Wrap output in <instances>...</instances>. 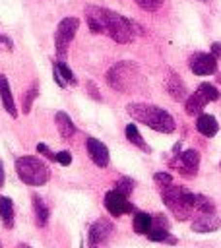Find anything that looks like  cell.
<instances>
[{
  "instance_id": "obj_30",
  "label": "cell",
  "mask_w": 221,
  "mask_h": 248,
  "mask_svg": "<svg viewBox=\"0 0 221 248\" xmlns=\"http://www.w3.org/2000/svg\"><path fill=\"white\" fill-rule=\"evenodd\" d=\"M54 161H58L60 165L68 167V165L72 163V155H70V151H58V153H56V157H54Z\"/></svg>"
},
{
  "instance_id": "obj_6",
  "label": "cell",
  "mask_w": 221,
  "mask_h": 248,
  "mask_svg": "<svg viewBox=\"0 0 221 248\" xmlns=\"http://www.w3.org/2000/svg\"><path fill=\"white\" fill-rule=\"evenodd\" d=\"M78 25H79V19H78V17H64V19L58 23L56 35H54V45H56V52H58V58H60V60H64L66 50H68V45H70L72 39L76 37Z\"/></svg>"
},
{
  "instance_id": "obj_31",
  "label": "cell",
  "mask_w": 221,
  "mask_h": 248,
  "mask_svg": "<svg viewBox=\"0 0 221 248\" xmlns=\"http://www.w3.org/2000/svg\"><path fill=\"white\" fill-rule=\"evenodd\" d=\"M37 151L43 153L47 159H52V161H54V157H56V153H52V151L48 149V145H45V143H39V145H37Z\"/></svg>"
},
{
  "instance_id": "obj_14",
  "label": "cell",
  "mask_w": 221,
  "mask_h": 248,
  "mask_svg": "<svg viewBox=\"0 0 221 248\" xmlns=\"http://www.w3.org/2000/svg\"><path fill=\"white\" fill-rule=\"evenodd\" d=\"M0 99H2V105H4L6 112L16 118V116H17L16 101H14V95H12V91H10V83H8L6 76H2V74H0Z\"/></svg>"
},
{
  "instance_id": "obj_7",
  "label": "cell",
  "mask_w": 221,
  "mask_h": 248,
  "mask_svg": "<svg viewBox=\"0 0 221 248\" xmlns=\"http://www.w3.org/2000/svg\"><path fill=\"white\" fill-rule=\"evenodd\" d=\"M171 167H174L184 176H194L200 167V153L196 149H186L171 161Z\"/></svg>"
},
{
  "instance_id": "obj_5",
  "label": "cell",
  "mask_w": 221,
  "mask_h": 248,
  "mask_svg": "<svg viewBox=\"0 0 221 248\" xmlns=\"http://www.w3.org/2000/svg\"><path fill=\"white\" fill-rule=\"evenodd\" d=\"M142 79L140 70L132 62H116L109 72H107V81L112 89L120 93H130L138 87Z\"/></svg>"
},
{
  "instance_id": "obj_24",
  "label": "cell",
  "mask_w": 221,
  "mask_h": 248,
  "mask_svg": "<svg viewBox=\"0 0 221 248\" xmlns=\"http://www.w3.org/2000/svg\"><path fill=\"white\" fill-rule=\"evenodd\" d=\"M134 186H136V182H134L132 178H128V176H122V178H118V180H116V184H114V190H116V192H120V194H124V196L128 198V196L132 194Z\"/></svg>"
},
{
  "instance_id": "obj_18",
  "label": "cell",
  "mask_w": 221,
  "mask_h": 248,
  "mask_svg": "<svg viewBox=\"0 0 221 248\" xmlns=\"http://www.w3.org/2000/svg\"><path fill=\"white\" fill-rule=\"evenodd\" d=\"M0 219L6 229L14 227V202L8 196H0Z\"/></svg>"
},
{
  "instance_id": "obj_36",
  "label": "cell",
  "mask_w": 221,
  "mask_h": 248,
  "mask_svg": "<svg viewBox=\"0 0 221 248\" xmlns=\"http://www.w3.org/2000/svg\"><path fill=\"white\" fill-rule=\"evenodd\" d=\"M200 2H205V4H207V2H211V0H200Z\"/></svg>"
},
{
  "instance_id": "obj_22",
  "label": "cell",
  "mask_w": 221,
  "mask_h": 248,
  "mask_svg": "<svg viewBox=\"0 0 221 248\" xmlns=\"http://www.w3.org/2000/svg\"><path fill=\"white\" fill-rule=\"evenodd\" d=\"M126 140H128L132 145H136V147H140V149H143V151H149V147H147V143L143 141L142 134L138 132L136 124H128V126H126Z\"/></svg>"
},
{
  "instance_id": "obj_3",
  "label": "cell",
  "mask_w": 221,
  "mask_h": 248,
  "mask_svg": "<svg viewBox=\"0 0 221 248\" xmlns=\"http://www.w3.org/2000/svg\"><path fill=\"white\" fill-rule=\"evenodd\" d=\"M161 198H163V203L171 209V213L178 221H186L196 209V194H192L184 186L169 184L161 188Z\"/></svg>"
},
{
  "instance_id": "obj_16",
  "label": "cell",
  "mask_w": 221,
  "mask_h": 248,
  "mask_svg": "<svg viewBox=\"0 0 221 248\" xmlns=\"http://www.w3.org/2000/svg\"><path fill=\"white\" fill-rule=\"evenodd\" d=\"M54 122H56V130H58V134L62 136V138H72L74 136V132H76V126H74V122H72V118L66 114V112H56V116H54Z\"/></svg>"
},
{
  "instance_id": "obj_32",
  "label": "cell",
  "mask_w": 221,
  "mask_h": 248,
  "mask_svg": "<svg viewBox=\"0 0 221 248\" xmlns=\"http://www.w3.org/2000/svg\"><path fill=\"white\" fill-rule=\"evenodd\" d=\"M211 54H213L217 60L221 58V43H213V45H211Z\"/></svg>"
},
{
  "instance_id": "obj_8",
  "label": "cell",
  "mask_w": 221,
  "mask_h": 248,
  "mask_svg": "<svg viewBox=\"0 0 221 248\" xmlns=\"http://www.w3.org/2000/svg\"><path fill=\"white\" fill-rule=\"evenodd\" d=\"M107 211L112 215V217H120V215H126V213H132L134 211V205L128 202V198L116 190H110L105 194V200H103Z\"/></svg>"
},
{
  "instance_id": "obj_19",
  "label": "cell",
  "mask_w": 221,
  "mask_h": 248,
  "mask_svg": "<svg viewBox=\"0 0 221 248\" xmlns=\"http://www.w3.org/2000/svg\"><path fill=\"white\" fill-rule=\"evenodd\" d=\"M205 103H207V99L200 93V91H196V93H192L188 99H186V103H184V108H186V112L188 114H200L202 112V108L205 107Z\"/></svg>"
},
{
  "instance_id": "obj_34",
  "label": "cell",
  "mask_w": 221,
  "mask_h": 248,
  "mask_svg": "<svg viewBox=\"0 0 221 248\" xmlns=\"http://www.w3.org/2000/svg\"><path fill=\"white\" fill-rule=\"evenodd\" d=\"M4 180H6V172H4V163L0 161V188L4 186Z\"/></svg>"
},
{
  "instance_id": "obj_12",
  "label": "cell",
  "mask_w": 221,
  "mask_h": 248,
  "mask_svg": "<svg viewBox=\"0 0 221 248\" xmlns=\"http://www.w3.org/2000/svg\"><path fill=\"white\" fill-rule=\"evenodd\" d=\"M221 227V219L215 213H200L192 221V231L194 232H213Z\"/></svg>"
},
{
  "instance_id": "obj_28",
  "label": "cell",
  "mask_w": 221,
  "mask_h": 248,
  "mask_svg": "<svg viewBox=\"0 0 221 248\" xmlns=\"http://www.w3.org/2000/svg\"><path fill=\"white\" fill-rule=\"evenodd\" d=\"M142 10H145V12H155V10H159V6L163 4V0H134Z\"/></svg>"
},
{
  "instance_id": "obj_9",
  "label": "cell",
  "mask_w": 221,
  "mask_h": 248,
  "mask_svg": "<svg viewBox=\"0 0 221 248\" xmlns=\"http://www.w3.org/2000/svg\"><path fill=\"white\" fill-rule=\"evenodd\" d=\"M188 66L196 76H209V74H215L217 70V58L207 52H196L190 56Z\"/></svg>"
},
{
  "instance_id": "obj_23",
  "label": "cell",
  "mask_w": 221,
  "mask_h": 248,
  "mask_svg": "<svg viewBox=\"0 0 221 248\" xmlns=\"http://www.w3.org/2000/svg\"><path fill=\"white\" fill-rule=\"evenodd\" d=\"M196 209L200 213H215L213 202L207 196H204V194H196Z\"/></svg>"
},
{
  "instance_id": "obj_4",
  "label": "cell",
  "mask_w": 221,
  "mask_h": 248,
  "mask_svg": "<svg viewBox=\"0 0 221 248\" xmlns=\"http://www.w3.org/2000/svg\"><path fill=\"white\" fill-rule=\"evenodd\" d=\"M16 172L21 178V182L29 186H43L50 178V169L45 165V161L33 157V155H23L16 159Z\"/></svg>"
},
{
  "instance_id": "obj_29",
  "label": "cell",
  "mask_w": 221,
  "mask_h": 248,
  "mask_svg": "<svg viewBox=\"0 0 221 248\" xmlns=\"http://www.w3.org/2000/svg\"><path fill=\"white\" fill-rule=\"evenodd\" d=\"M153 180L157 182L159 188H165V186L173 184V176H171L169 172H155V174H153Z\"/></svg>"
},
{
  "instance_id": "obj_33",
  "label": "cell",
  "mask_w": 221,
  "mask_h": 248,
  "mask_svg": "<svg viewBox=\"0 0 221 248\" xmlns=\"http://www.w3.org/2000/svg\"><path fill=\"white\" fill-rule=\"evenodd\" d=\"M87 91H89V95H93V97H95V99H97V101H101V95H99V93H97V89H95V85H93V83H91V81H89V83H87Z\"/></svg>"
},
{
  "instance_id": "obj_1",
  "label": "cell",
  "mask_w": 221,
  "mask_h": 248,
  "mask_svg": "<svg viewBox=\"0 0 221 248\" xmlns=\"http://www.w3.org/2000/svg\"><path fill=\"white\" fill-rule=\"evenodd\" d=\"M85 19H87V27L91 29V33H107L116 43H130L134 35L138 33L136 31L138 25L132 19H126L124 16L112 10H107V8L87 6Z\"/></svg>"
},
{
  "instance_id": "obj_15",
  "label": "cell",
  "mask_w": 221,
  "mask_h": 248,
  "mask_svg": "<svg viewBox=\"0 0 221 248\" xmlns=\"http://www.w3.org/2000/svg\"><path fill=\"white\" fill-rule=\"evenodd\" d=\"M196 130L205 138H213L217 134V130H219V124H217L215 116H211V114H198Z\"/></svg>"
},
{
  "instance_id": "obj_21",
  "label": "cell",
  "mask_w": 221,
  "mask_h": 248,
  "mask_svg": "<svg viewBox=\"0 0 221 248\" xmlns=\"http://www.w3.org/2000/svg\"><path fill=\"white\" fill-rule=\"evenodd\" d=\"M147 238L151 242H163V244H176V238L169 232V229H161V227H151V231L147 232Z\"/></svg>"
},
{
  "instance_id": "obj_27",
  "label": "cell",
  "mask_w": 221,
  "mask_h": 248,
  "mask_svg": "<svg viewBox=\"0 0 221 248\" xmlns=\"http://www.w3.org/2000/svg\"><path fill=\"white\" fill-rule=\"evenodd\" d=\"M37 91H39V85L33 83V87L25 93V99H23V112H29V110H31V105H33V99L37 97Z\"/></svg>"
},
{
  "instance_id": "obj_37",
  "label": "cell",
  "mask_w": 221,
  "mask_h": 248,
  "mask_svg": "<svg viewBox=\"0 0 221 248\" xmlns=\"http://www.w3.org/2000/svg\"><path fill=\"white\" fill-rule=\"evenodd\" d=\"M0 248H2V246H0Z\"/></svg>"
},
{
  "instance_id": "obj_13",
  "label": "cell",
  "mask_w": 221,
  "mask_h": 248,
  "mask_svg": "<svg viewBox=\"0 0 221 248\" xmlns=\"http://www.w3.org/2000/svg\"><path fill=\"white\" fill-rule=\"evenodd\" d=\"M165 89L169 91V95L174 101H184V97H186V85L174 72H169V76L165 79Z\"/></svg>"
},
{
  "instance_id": "obj_2",
  "label": "cell",
  "mask_w": 221,
  "mask_h": 248,
  "mask_svg": "<svg viewBox=\"0 0 221 248\" xmlns=\"http://www.w3.org/2000/svg\"><path fill=\"white\" fill-rule=\"evenodd\" d=\"M126 110H128V114H130L134 120L145 124L147 128H151V130H155V132L171 134V132H174V128H176L174 118H173L167 110H163L161 107L147 105V103H130V105L126 107Z\"/></svg>"
},
{
  "instance_id": "obj_11",
  "label": "cell",
  "mask_w": 221,
  "mask_h": 248,
  "mask_svg": "<svg viewBox=\"0 0 221 248\" xmlns=\"http://www.w3.org/2000/svg\"><path fill=\"white\" fill-rule=\"evenodd\" d=\"M112 232V225L105 219H99L95 221L91 227H89V248H97L103 240H107Z\"/></svg>"
},
{
  "instance_id": "obj_26",
  "label": "cell",
  "mask_w": 221,
  "mask_h": 248,
  "mask_svg": "<svg viewBox=\"0 0 221 248\" xmlns=\"http://www.w3.org/2000/svg\"><path fill=\"white\" fill-rule=\"evenodd\" d=\"M198 91H200L207 101H217V99L221 97V95H219V89H217L215 85H211V83H200Z\"/></svg>"
},
{
  "instance_id": "obj_10",
  "label": "cell",
  "mask_w": 221,
  "mask_h": 248,
  "mask_svg": "<svg viewBox=\"0 0 221 248\" xmlns=\"http://www.w3.org/2000/svg\"><path fill=\"white\" fill-rule=\"evenodd\" d=\"M85 147H87V153H89L91 161H93L97 167H107V165H109V149H107V145H105L101 140H97V138H87Z\"/></svg>"
},
{
  "instance_id": "obj_35",
  "label": "cell",
  "mask_w": 221,
  "mask_h": 248,
  "mask_svg": "<svg viewBox=\"0 0 221 248\" xmlns=\"http://www.w3.org/2000/svg\"><path fill=\"white\" fill-rule=\"evenodd\" d=\"M17 248H31V246H29V244H23V242H21V244H19Z\"/></svg>"
},
{
  "instance_id": "obj_20",
  "label": "cell",
  "mask_w": 221,
  "mask_h": 248,
  "mask_svg": "<svg viewBox=\"0 0 221 248\" xmlns=\"http://www.w3.org/2000/svg\"><path fill=\"white\" fill-rule=\"evenodd\" d=\"M151 225H153V217L149 213H143V211L134 213V231L138 234H147L151 231Z\"/></svg>"
},
{
  "instance_id": "obj_25",
  "label": "cell",
  "mask_w": 221,
  "mask_h": 248,
  "mask_svg": "<svg viewBox=\"0 0 221 248\" xmlns=\"http://www.w3.org/2000/svg\"><path fill=\"white\" fill-rule=\"evenodd\" d=\"M54 70H56V72L60 74V78H62V79H64L66 83H76V81H78V79H76V76L72 74V70H70V68L66 66V62H64V60H58V62H56V68H54Z\"/></svg>"
},
{
  "instance_id": "obj_17",
  "label": "cell",
  "mask_w": 221,
  "mask_h": 248,
  "mask_svg": "<svg viewBox=\"0 0 221 248\" xmlns=\"http://www.w3.org/2000/svg\"><path fill=\"white\" fill-rule=\"evenodd\" d=\"M31 200H33V211H35L37 227H47V223H48V215H50L47 203H45V202L41 200V196H37V194H35Z\"/></svg>"
}]
</instances>
